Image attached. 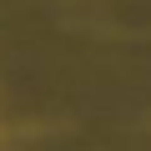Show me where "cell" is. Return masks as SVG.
<instances>
[{"mask_svg":"<svg viewBox=\"0 0 151 151\" xmlns=\"http://www.w3.org/2000/svg\"><path fill=\"white\" fill-rule=\"evenodd\" d=\"M0 141H5V131H0Z\"/></svg>","mask_w":151,"mask_h":151,"instance_id":"1","label":"cell"}]
</instances>
